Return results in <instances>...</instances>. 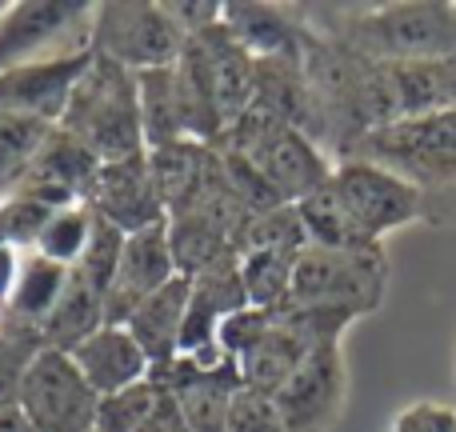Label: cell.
I'll use <instances>...</instances> for the list:
<instances>
[{
	"label": "cell",
	"instance_id": "obj_1",
	"mask_svg": "<svg viewBox=\"0 0 456 432\" xmlns=\"http://www.w3.org/2000/svg\"><path fill=\"white\" fill-rule=\"evenodd\" d=\"M61 128L72 141L85 144L101 165H117V160L149 152L144 149V128H141L136 72L93 53V64L80 77L77 93H72L69 109L61 117Z\"/></svg>",
	"mask_w": 456,
	"mask_h": 432
},
{
	"label": "cell",
	"instance_id": "obj_2",
	"mask_svg": "<svg viewBox=\"0 0 456 432\" xmlns=\"http://www.w3.org/2000/svg\"><path fill=\"white\" fill-rule=\"evenodd\" d=\"M332 40L369 61L412 64L456 56V4H380L337 16Z\"/></svg>",
	"mask_w": 456,
	"mask_h": 432
},
{
	"label": "cell",
	"instance_id": "obj_3",
	"mask_svg": "<svg viewBox=\"0 0 456 432\" xmlns=\"http://www.w3.org/2000/svg\"><path fill=\"white\" fill-rule=\"evenodd\" d=\"M228 152H240L260 181L273 189L281 205H300L305 197L321 192L332 181V160L321 152V144L297 125L260 117V112H244L236 125L224 133Z\"/></svg>",
	"mask_w": 456,
	"mask_h": 432
},
{
	"label": "cell",
	"instance_id": "obj_4",
	"mask_svg": "<svg viewBox=\"0 0 456 432\" xmlns=\"http://www.w3.org/2000/svg\"><path fill=\"white\" fill-rule=\"evenodd\" d=\"M348 157H364L393 168L417 189H425L433 200V192L456 189V109L401 117L385 128H372L353 144Z\"/></svg>",
	"mask_w": 456,
	"mask_h": 432
},
{
	"label": "cell",
	"instance_id": "obj_5",
	"mask_svg": "<svg viewBox=\"0 0 456 432\" xmlns=\"http://www.w3.org/2000/svg\"><path fill=\"white\" fill-rule=\"evenodd\" d=\"M184 29L168 16L165 4H149V0H109L96 4L93 12V48L96 56L125 64L128 72H152V69H173L181 61Z\"/></svg>",
	"mask_w": 456,
	"mask_h": 432
},
{
	"label": "cell",
	"instance_id": "obj_6",
	"mask_svg": "<svg viewBox=\"0 0 456 432\" xmlns=\"http://www.w3.org/2000/svg\"><path fill=\"white\" fill-rule=\"evenodd\" d=\"M329 189L337 192V200L348 208V216L356 220V228L372 244H385V236H393L396 228L428 220V192L417 189L412 181H404L393 168L377 165V160L364 157L337 160Z\"/></svg>",
	"mask_w": 456,
	"mask_h": 432
},
{
	"label": "cell",
	"instance_id": "obj_7",
	"mask_svg": "<svg viewBox=\"0 0 456 432\" xmlns=\"http://www.w3.org/2000/svg\"><path fill=\"white\" fill-rule=\"evenodd\" d=\"M385 292H388L385 244H380V249H361V252H337V249H316V244H308L297 257L289 300L292 305L353 308V313L369 316L380 308Z\"/></svg>",
	"mask_w": 456,
	"mask_h": 432
},
{
	"label": "cell",
	"instance_id": "obj_8",
	"mask_svg": "<svg viewBox=\"0 0 456 432\" xmlns=\"http://www.w3.org/2000/svg\"><path fill=\"white\" fill-rule=\"evenodd\" d=\"M101 396L80 377L77 361L56 348H40L16 393V412L32 432H96Z\"/></svg>",
	"mask_w": 456,
	"mask_h": 432
},
{
	"label": "cell",
	"instance_id": "obj_9",
	"mask_svg": "<svg viewBox=\"0 0 456 432\" xmlns=\"http://www.w3.org/2000/svg\"><path fill=\"white\" fill-rule=\"evenodd\" d=\"M96 4L85 0H16L0 12V72L64 56L61 40H93ZM80 53V48H77Z\"/></svg>",
	"mask_w": 456,
	"mask_h": 432
},
{
	"label": "cell",
	"instance_id": "obj_10",
	"mask_svg": "<svg viewBox=\"0 0 456 432\" xmlns=\"http://www.w3.org/2000/svg\"><path fill=\"white\" fill-rule=\"evenodd\" d=\"M348 401V369L340 340L316 345L300 369L276 388L273 404L289 432H329L337 428Z\"/></svg>",
	"mask_w": 456,
	"mask_h": 432
},
{
	"label": "cell",
	"instance_id": "obj_11",
	"mask_svg": "<svg viewBox=\"0 0 456 432\" xmlns=\"http://www.w3.org/2000/svg\"><path fill=\"white\" fill-rule=\"evenodd\" d=\"M176 276H181V268H176L173 240H168V216L141 228V232H128L125 252H120V268L112 276L109 292H104L109 324H125L144 300L157 297Z\"/></svg>",
	"mask_w": 456,
	"mask_h": 432
},
{
	"label": "cell",
	"instance_id": "obj_12",
	"mask_svg": "<svg viewBox=\"0 0 456 432\" xmlns=\"http://www.w3.org/2000/svg\"><path fill=\"white\" fill-rule=\"evenodd\" d=\"M88 64H93V48H80V53L48 56V61L0 72V112L32 117V120H45V125H61L64 109H69Z\"/></svg>",
	"mask_w": 456,
	"mask_h": 432
},
{
	"label": "cell",
	"instance_id": "obj_13",
	"mask_svg": "<svg viewBox=\"0 0 456 432\" xmlns=\"http://www.w3.org/2000/svg\"><path fill=\"white\" fill-rule=\"evenodd\" d=\"M88 208L96 216L112 220L117 228H125V232H141V228L165 220L168 208L160 197V181L149 152L96 168V181L88 189Z\"/></svg>",
	"mask_w": 456,
	"mask_h": 432
},
{
	"label": "cell",
	"instance_id": "obj_14",
	"mask_svg": "<svg viewBox=\"0 0 456 432\" xmlns=\"http://www.w3.org/2000/svg\"><path fill=\"white\" fill-rule=\"evenodd\" d=\"M96 168H101V160L56 125L48 133V141L40 144L37 160L28 165V173H24L16 192H24V197L40 200L48 208L88 205V189L96 181Z\"/></svg>",
	"mask_w": 456,
	"mask_h": 432
},
{
	"label": "cell",
	"instance_id": "obj_15",
	"mask_svg": "<svg viewBox=\"0 0 456 432\" xmlns=\"http://www.w3.org/2000/svg\"><path fill=\"white\" fill-rule=\"evenodd\" d=\"M77 361L80 377L93 385L96 396H117L133 385L152 380V361L141 348V340L125 329V324H104L96 329L77 353H69Z\"/></svg>",
	"mask_w": 456,
	"mask_h": 432
},
{
	"label": "cell",
	"instance_id": "obj_16",
	"mask_svg": "<svg viewBox=\"0 0 456 432\" xmlns=\"http://www.w3.org/2000/svg\"><path fill=\"white\" fill-rule=\"evenodd\" d=\"M221 24L252 61H273V56L305 61L308 40L316 37L292 8L281 4H224Z\"/></svg>",
	"mask_w": 456,
	"mask_h": 432
},
{
	"label": "cell",
	"instance_id": "obj_17",
	"mask_svg": "<svg viewBox=\"0 0 456 432\" xmlns=\"http://www.w3.org/2000/svg\"><path fill=\"white\" fill-rule=\"evenodd\" d=\"M308 353H313V345L273 308L268 329L260 332L256 345L244 348L232 364H236V377H240V388H252V393H260V396H276V388L300 369V361H305Z\"/></svg>",
	"mask_w": 456,
	"mask_h": 432
},
{
	"label": "cell",
	"instance_id": "obj_18",
	"mask_svg": "<svg viewBox=\"0 0 456 432\" xmlns=\"http://www.w3.org/2000/svg\"><path fill=\"white\" fill-rule=\"evenodd\" d=\"M189 276H176L173 284L149 297L133 316L125 321V329L141 340V348L149 353L152 372L173 364L181 356V329H184V313H189Z\"/></svg>",
	"mask_w": 456,
	"mask_h": 432
},
{
	"label": "cell",
	"instance_id": "obj_19",
	"mask_svg": "<svg viewBox=\"0 0 456 432\" xmlns=\"http://www.w3.org/2000/svg\"><path fill=\"white\" fill-rule=\"evenodd\" d=\"M109 324V313H104V292L93 289L85 276L72 268L69 284H64L56 308L48 313V321L40 324V345L56 348V353H77L96 329Z\"/></svg>",
	"mask_w": 456,
	"mask_h": 432
},
{
	"label": "cell",
	"instance_id": "obj_20",
	"mask_svg": "<svg viewBox=\"0 0 456 432\" xmlns=\"http://www.w3.org/2000/svg\"><path fill=\"white\" fill-rule=\"evenodd\" d=\"M69 276H72V268H64V265H56V260L40 257V252L24 249L20 273H16V284H12V297H8V305H4V316L40 332V324L48 321V313H53L56 300H61Z\"/></svg>",
	"mask_w": 456,
	"mask_h": 432
},
{
	"label": "cell",
	"instance_id": "obj_21",
	"mask_svg": "<svg viewBox=\"0 0 456 432\" xmlns=\"http://www.w3.org/2000/svg\"><path fill=\"white\" fill-rule=\"evenodd\" d=\"M136 88H141V128H144V149L165 152L173 144H184L181 125V104H176V77L173 69H152L136 72Z\"/></svg>",
	"mask_w": 456,
	"mask_h": 432
},
{
	"label": "cell",
	"instance_id": "obj_22",
	"mask_svg": "<svg viewBox=\"0 0 456 432\" xmlns=\"http://www.w3.org/2000/svg\"><path fill=\"white\" fill-rule=\"evenodd\" d=\"M300 213V224H305L308 232V244H316V249H337V252H361V249H380V244H372L369 236L356 228V220L348 216V208L337 200V192L324 184L321 192H313V197H305L297 205Z\"/></svg>",
	"mask_w": 456,
	"mask_h": 432
},
{
	"label": "cell",
	"instance_id": "obj_23",
	"mask_svg": "<svg viewBox=\"0 0 456 432\" xmlns=\"http://www.w3.org/2000/svg\"><path fill=\"white\" fill-rule=\"evenodd\" d=\"M300 252L284 249H240V284L248 305L256 308H281L292 297V273H297Z\"/></svg>",
	"mask_w": 456,
	"mask_h": 432
},
{
	"label": "cell",
	"instance_id": "obj_24",
	"mask_svg": "<svg viewBox=\"0 0 456 432\" xmlns=\"http://www.w3.org/2000/svg\"><path fill=\"white\" fill-rule=\"evenodd\" d=\"M56 125H45V120L32 117H16V112H0V205L8 197H16L28 165L37 160L40 144L48 141Z\"/></svg>",
	"mask_w": 456,
	"mask_h": 432
},
{
	"label": "cell",
	"instance_id": "obj_25",
	"mask_svg": "<svg viewBox=\"0 0 456 432\" xmlns=\"http://www.w3.org/2000/svg\"><path fill=\"white\" fill-rule=\"evenodd\" d=\"M93 220H96V213L88 205L56 208V213L45 220V228H40L32 252H40V257L56 260V265H64V268H77L88 249V236H93Z\"/></svg>",
	"mask_w": 456,
	"mask_h": 432
},
{
	"label": "cell",
	"instance_id": "obj_26",
	"mask_svg": "<svg viewBox=\"0 0 456 432\" xmlns=\"http://www.w3.org/2000/svg\"><path fill=\"white\" fill-rule=\"evenodd\" d=\"M40 332L28 324H16L4 316L0 324V409H16V393H20V380L28 372L32 356L40 353Z\"/></svg>",
	"mask_w": 456,
	"mask_h": 432
},
{
	"label": "cell",
	"instance_id": "obj_27",
	"mask_svg": "<svg viewBox=\"0 0 456 432\" xmlns=\"http://www.w3.org/2000/svg\"><path fill=\"white\" fill-rule=\"evenodd\" d=\"M160 385L157 380H144L133 385L117 396H101V409H96V432H144L152 409H157Z\"/></svg>",
	"mask_w": 456,
	"mask_h": 432
},
{
	"label": "cell",
	"instance_id": "obj_28",
	"mask_svg": "<svg viewBox=\"0 0 456 432\" xmlns=\"http://www.w3.org/2000/svg\"><path fill=\"white\" fill-rule=\"evenodd\" d=\"M125 240H128L125 228H117L112 220L96 216V220H93V236H88V249H85V257H80L77 273L85 276L93 289L109 292L112 276H117V268H120V252H125Z\"/></svg>",
	"mask_w": 456,
	"mask_h": 432
},
{
	"label": "cell",
	"instance_id": "obj_29",
	"mask_svg": "<svg viewBox=\"0 0 456 432\" xmlns=\"http://www.w3.org/2000/svg\"><path fill=\"white\" fill-rule=\"evenodd\" d=\"M228 432H289V428H284L273 396H260V393H252V388H240V393L232 396Z\"/></svg>",
	"mask_w": 456,
	"mask_h": 432
},
{
	"label": "cell",
	"instance_id": "obj_30",
	"mask_svg": "<svg viewBox=\"0 0 456 432\" xmlns=\"http://www.w3.org/2000/svg\"><path fill=\"white\" fill-rule=\"evenodd\" d=\"M388 432H456V409L441 401H412L393 417Z\"/></svg>",
	"mask_w": 456,
	"mask_h": 432
},
{
	"label": "cell",
	"instance_id": "obj_31",
	"mask_svg": "<svg viewBox=\"0 0 456 432\" xmlns=\"http://www.w3.org/2000/svg\"><path fill=\"white\" fill-rule=\"evenodd\" d=\"M144 432H189V425H184V417H181V404H176V396L168 393L165 385H160L157 409H152V417H149V425H144Z\"/></svg>",
	"mask_w": 456,
	"mask_h": 432
},
{
	"label": "cell",
	"instance_id": "obj_32",
	"mask_svg": "<svg viewBox=\"0 0 456 432\" xmlns=\"http://www.w3.org/2000/svg\"><path fill=\"white\" fill-rule=\"evenodd\" d=\"M20 257H24V249L0 240V305H8V297H12L16 273H20Z\"/></svg>",
	"mask_w": 456,
	"mask_h": 432
},
{
	"label": "cell",
	"instance_id": "obj_33",
	"mask_svg": "<svg viewBox=\"0 0 456 432\" xmlns=\"http://www.w3.org/2000/svg\"><path fill=\"white\" fill-rule=\"evenodd\" d=\"M0 432H32L16 409H0Z\"/></svg>",
	"mask_w": 456,
	"mask_h": 432
},
{
	"label": "cell",
	"instance_id": "obj_34",
	"mask_svg": "<svg viewBox=\"0 0 456 432\" xmlns=\"http://www.w3.org/2000/svg\"><path fill=\"white\" fill-rule=\"evenodd\" d=\"M0 324H4V305H0Z\"/></svg>",
	"mask_w": 456,
	"mask_h": 432
},
{
	"label": "cell",
	"instance_id": "obj_35",
	"mask_svg": "<svg viewBox=\"0 0 456 432\" xmlns=\"http://www.w3.org/2000/svg\"><path fill=\"white\" fill-rule=\"evenodd\" d=\"M0 12H4V4H0Z\"/></svg>",
	"mask_w": 456,
	"mask_h": 432
}]
</instances>
